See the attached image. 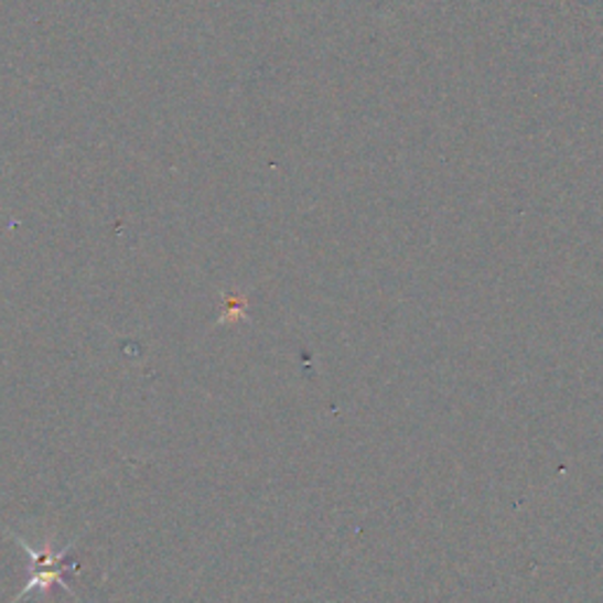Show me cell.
<instances>
[{
  "label": "cell",
  "instance_id": "obj_1",
  "mask_svg": "<svg viewBox=\"0 0 603 603\" xmlns=\"http://www.w3.org/2000/svg\"><path fill=\"white\" fill-rule=\"evenodd\" d=\"M14 540L31 559V573H29V580L24 584L22 594L17 596L12 603H20L22 599L29 596V592H36V590L45 592V590L53 588V584H62L68 594H74V590L68 588V582H66V551H68V547L62 551H53V547L45 545L41 551H36V549H31L22 538H14Z\"/></svg>",
  "mask_w": 603,
  "mask_h": 603
}]
</instances>
